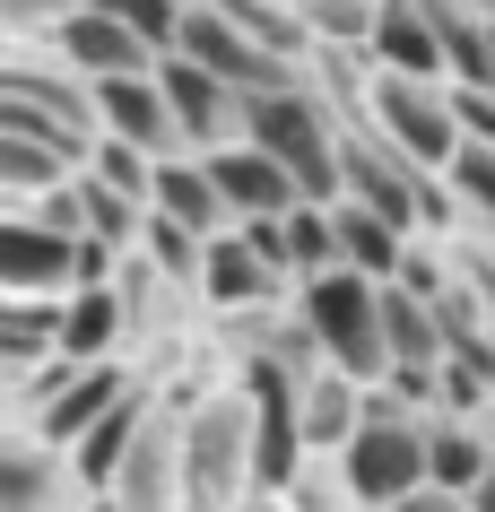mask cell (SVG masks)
I'll return each instance as SVG.
<instances>
[{
    "instance_id": "cell-11",
    "label": "cell",
    "mask_w": 495,
    "mask_h": 512,
    "mask_svg": "<svg viewBox=\"0 0 495 512\" xmlns=\"http://www.w3.org/2000/svg\"><path fill=\"white\" fill-rule=\"evenodd\" d=\"M96 113H105V131L139 139V148H157V157H183V148H192L183 122H174V96H165L157 61H148V70H113V79H96Z\"/></svg>"
},
{
    "instance_id": "cell-21",
    "label": "cell",
    "mask_w": 495,
    "mask_h": 512,
    "mask_svg": "<svg viewBox=\"0 0 495 512\" xmlns=\"http://www.w3.org/2000/svg\"><path fill=\"white\" fill-rule=\"evenodd\" d=\"M443 183H452V200H461V235L495 243V148L487 139H461L452 165H443Z\"/></svg>"
},
{
    "instance_id": "cell-16",
    "label": "cell",
    "mask_w": 495,
    "mask_h": 512,
    "mask_svg": "<svg viewBox=\"0 0 495 512\" xmlns=\"http://www.w3.org/2000/svg\"><path fill=\"white\" fill-rule=\"evenodd\" d=\"M61 304L70 296H0V374H35L61 356Z\"/></svg>"
},
{
    "instance_id": "cell-6",
    "label": "cell",
    "mask_w": 495,
    "mask_h": 512,
    "mask_svg": "<svg viewBox=\"0 0 495 512\" xmlns=\"http://www.w3.org/2000/svg\"><path fill=\"white\" fill-rule=\"evenodd\" d=\"M365 113L383 122L400 148H409L417 165H452V148H461V113H452V79H409V70H383L374 79V96H365Z\"/></svg>"
},
{
    "instance_id": "cell-10",
    "label": "cell",
    "mask_w": 495,
    "mask_h": 512,
    "mask_svg": "<svg viewBox=\"0 0 495 512\" xmlns=\"http://www.w3.org/2000/svg\"><path fill=\"white\" fill-rule=\"evenodd\" d=\"M200 157H209V174H218L235 226H244V217H287L296 200H313V191H304L296 174L261 148V139H226V148H200Z\"/></svg>"
},
{
    "instance_id": "cell-13",
    "label": "cell",
    "mask_w": 495,
    "mask_h": 512,
    "mask_svg": "<svg viewBox=\"0 0 495 512\" xmlns=\"http://www.w3.org/2000/svg\"><path fill=\"white\" fill-rule=\"evenodd\" d=\"M330 209H339V261H348V270H365V278H400V261H409V243H417L409 217L374 209V200H357V191H339Z\"/></svg>"
},
{
    "instance_id": "cell-23",
    "label": "cell",
    "mask_w": 495,
    "mask_h": 512,
    "mask_svg": "<svg viewBox=\"0 0 495 512\" xmlns=\"http://www.w3.org/2000/svg\"><path fill=\"white\" fill-rule=\"evenodd\" d=\"M374 9L383 0H296V18L313 44H374Z\"/></svg>"
},
{
    "instance_id": "cell-18",
    "label": "cell",
    "mask_w": 495,
    "mask_h": 512,
    "mask_svg": "<svg viewBox=\"0 0 495 512\" xmlns=\"http://www.w3.org/2000/svg\"><path fill=\"white\" fill-rule=\"evenodd\" d=\"M365 391L374 382H357L348 365H322V374L304 382V443L313 452H348V434L365 426Z\"/></svg>"
},
{
    "instance_id": "cell-28",
    "label": "cell",
    "mask_w": 495,
    "mask_h": 512,
    "mask_svg": "<svg viewBox=\"0 0 495 512\" xmlns=\"http://www.w3.org/2000/svg\"><path fill=\"white\" fill-rule=\"evenodd\" d=\"M469 504H478V512H495V469H487L478 486H469Z\"/></svg>"
},
{
    "instance_id": "cell-26",
    "label": "cell",
    "mask_w": 495,
    "mask_h": 512,
    "mask_svg": "<svg viewBox=\"0 0 495 512\" xmlns=\"http://www.w3.org/2000/svg\"><path fill=\"white\" fill-rule=\"evenodd\" d=\"M383 512H478V504H469L461 486H435V478H426V486H409V495H400V504H383Z\"/></svg>"
},
{
    "instance_id": "cell-12",
    "label": "cell",
    "mask_w": 495,
    "mask_h": 512,
    "mask_svg": "<svg viewBox=\"0 0 495 512\" xmlns=\"http://www.w3.org/2000/svg\"><path fill=\"white\" fill-rule=\"evenodd\" d=\"M44 44H53V53H70L87 79H113V70H148V61H157L148 44H139V27H122L105 0H79V9L44 35Z\"/></svg>"
},
{
    "instance_id": "cell-15",
    "label": "cell",
    "mask_w": 495,
    "mask_h": 512,
    "mask_svg": "<svg viewBox=\"0 0 495 512\" xmlns=\"http://www.w3.org/2000/svg\"><path fill=\"white\" fill-rule=\"evenodd\" d=\"M157 209L174 217V226H192V235H226V226H235V209H226V191H218V174H209L200 148L157 157Z\"/></svg>"
},
{
    "instance_id": "cell-7",
    "label": "cell",
    "mask_w": 495,
    "mask_h": 512,
    "mask_svg": "<svg viewBox=\"0 0 495 512\" xmlns=\"http://www.w3.org/2000/svg\"><path fill=\"white\" fill-rule=\"evenodd\" d=\"M0 512H105L79 460L44 434H0Z\"/></svg>"
},
{
    "instance_id": "cell-24",
    "label": "cell",
    "mask_w": 495,
    "mask_h": 512,
    "mask_svg": "<svg viewBox=\"0 0 495 512\" xmlns=\"http://www.w3.org/2000/svg\"><path fill=\"white\" fill-rule=\"evenodd\" d=\"M79 0H0V44H44Z\"/></svg>"
},
{
    "instance_id": "cell-20",
    "label": "cell",
    "mask_w": 495,
    "mask_h": 512,
    "mask_svg": "<svg viewBox=\"0 0 495 512\" xmlns=\"http://www.w3.org/2000/svg\"><path fill=\"white\" fill-rule=\"evenodd\" d=\"M278 252H287L296 278L339 270V209H330V200H296V209L278 217Z\"/></svg>"
},
{
    "instance_id": "cell-5",
    "label": "cell",
    "mask_w": 495,
    "mask_h": 512,
    "mask_svg": "<svg viewBox=\"0 0 495 512\" xmlns=\"http://www.w3.org/2000/svg\"><path fill=\"white\" fill-rule=\"evenodd\" d=\"M296 287L304 278L287 270L252 226L209 235V261H200V304H209V313H270V304H296Z\"/></svg>"
},
{
    "instance_id": "cell-9",
    "label": "cell",
    "mask_w": 495,
    "mask_h": 512,
    "mask_svg": "<svg viewBox=\"0 0 495 512\" xmlns=\"http://www.w3.org/2000/svg\"><path fill=\"white\" fill-rule=\"evenodd\" d=\"M0 296H79V235L0 217Z\"/></svg>"
},
{
    "instance_id": "cell-29",
    "label": "cell",
    "mask_w": 495,
    "mask_h": 512,
    "mask_svg": "<svg viewBox=\"0 0 495 512\" xmlns=\"http://www.w3.org/2000/svg\"><path fill=\"white\" fill-rule=\"evenodd\" d=\"M478 79H487V87H495V35H487V70H478Z\"/></svg>"
},
{
    "instance_id": "cell-14",
    "label": "cell",
    "mask_w": 495,
    "mask_h": 512,
    "mask_svg": "<svg viewBox=\"0 0 495 512\" xmlns=\"http://www.w3.org/2000/svg\"><path fill=\"white\" fill-rule=\"evenodd\" d=\"M365 53L383 61V70H409V79H452V53H443L426 0H383V9H374V44H365Z\"/></svg>"
},
{
    "instance_id": "cell-19",
    "label": "cell",
    "mask_w": 495,
    "mask_h": 512,
    "mask_svg": "<svg viewBox=\"0 0 495 512\" xmlns=\"http://www.w3.org/2000/svg\"><path fill=\"white\" fill-rule=\"evenodd\" d=\"M61 356H79V365H113L122 356V296L113 287H79L61 304Z\"/></svg>"
},
{
    "instance_id": "cell-22",
    "label": "cell",
    "mask_w": 495,
    "mask_h": 512,
    "mask_svg": "<svg viewBox=\"0 0 495 512\" xmlns=\"http://www.w3.org/2000/svg\"><path fill=\"white\" fill-rule=\"evenodd\" d=\"M287 504H296V512H365V495L348 486V460H339V452H313L296 469V486H287Z\"/></svg>"
},
{
    "instance_id": "cell-4",
    "label": "cell",
    "mask_w": 495,
    "mask_h": 512,
    "mask_svg": "<svg viewBox=\"0 0 495 512\" xmlns=\"http://www.w3.org/2000/svg\"><path fill=\"white\" fill-rule=\"evenodd\" d=\"M348 486L365 495V512H383V504H400L409 486H426V408H409V400H391L383 382L365 391V426L348 434Z\"/></svg>"
},
{
    "instance_id": "cell-27",
    "label": "cell",
    "mask_w": 495,
    "mask_h": 512,
    "mask_svg": "<svg viewBox=\"0 0 495 512\" xmlns=\"http://www.w3.org/2000/svg\"><path fill=\"white\" fill-rule=\"evenodd\" d=\"M235 512H296V504H287V495H270V486H252V495H244Z\"/></svg>"
},
{
    "instance_id": "cell-1",
    "label": "cell",
    "mask_w": 495,
    "mask_h": 512,
    "mask_svg": "<svg viewBox=\"0 0 495 512\" xmlns=\"http://www.w3.org/2000/svg\"><path fill=\"white\" fill-rule=\"evenodd\" d=\"M261 486V460H252V391L226 382V391H192L183 408V512H235Z\"/></svg>"
},
{
    "instance_id": "cell-25",
    "label": "cell",
    "mask_w": 495,
    "mask_h": 512,
    "mask_svg": "<svg viewBox=\"0 0 495 512\" xmlns=\"http://www.w3.org/2000/svg\"><path fill=\"white\" fill-rule=\"evenodd\" d=\"M452 113H461V139H487L495 148V87L487 79H452Z\"/></svg>"
},
{
    "instance_id": "cell-3",
    "label": "cell",
    "mask_w": 495,
    "mask_h": 512,
    "mask_svg": "<svg viewBox=\"0 0 495 512\" xmlns=\"http://www.w3.org/2000/svg\"><path fill=\"white\" fill-rule=\"evenodd\" d=\"M383 296H391V278H365V270H313L296 287V304H304V322L322 330V348H330V365H348L357 382H383L391 374V313H383Z\"/></svg>"
},
{
    "instance_id": "cell-17",
    "label": "cell",
    "mask_w": 495,
    "mask_h": 512,
    "mask_svg": "<svg viewBox=\"0 0 495 512\" xmlns=\"http://www.w3.org/2000/svg\"><path fill=\"white\" fill-rule=\"evenodd\" d=\"M148 400H157V391H148V382H139L131 400H113L105 417H96V426H87L79 443H70V460H79V478L96 486V495H105V486L122 478V460H131V443H139V426H148Z\"/></svg>"
},
{
    "instance_id": "cell-8",
    "label": "cell",
    "mask_w": 495,
    "mask_h": 512,
    "mask_svg": "<svg viewBox=\"0 0 495 512\" xmlns=\"http://www.w3.org/2000/svg\"><path fill=\"white\" fill-rule=\"evenodd\" d=\"M157 79H165V96H174V122H183L192 148H226V139H244V105H252V96L235 79H218L209 61L157 53Z\"/></svg>"
},
{
    "instance_id": "cell-2",
    "label": "cell",
    "mask_w": 495,
    "mask_h": 512,
    "mask_svg": "<svg viewBox=\"0 0 495 512\" xmlns=\"http://www.w3.org/2000/svg\"><path fill=\"white\" fill-rule=\"evenodd\" d=\"M244 139H261L313 200H339V105L313 87V70L287 87H261L244 105Z\"/></svg>"
}]
</instances>
